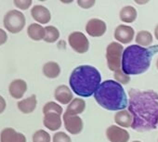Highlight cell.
Instances as JSON below:
<instances>
[{
	"label": "cell",
	"instance_id": "obj_14",
	"mask_svg": "<svg viewBox=\"0 0 158 142\" xmlns=\"http://www.w3.org/2000/svg\"><path fill=\"white\" fill-rule=\"evenodd\" d=\"M9 91L13 99H20L27 91V83L23 79H15L10 84Z\"/></svg>",
	"mask_w": 158,
	"mask_h": 142
},
{
	"label": "cell",
	"instance_id": "obj_30",
	"mask_svg": "<svg viewBox=\"0 0 158 142\" xmlns=\"http://www.w3.org/2000/svg\"><path fill=\"white\" fill-rule=\"evenodd\" d=\"M95 2H96L95 0H86V1H83V0H78L77 4L82 9H90L91 7H93L95 5Z\"/></svg>",
	"mask_w": 158,
	"mask_h": 142
},
{
	"label": "cell",
	"instance_id": "obj_35",
	"mask_svg": "<svg viewBox=\"0 0 158 142\" xmlns=\"http://www.w3.org/2000/svg\"><path fill=\"white\" fill-rule=\"evenodd\" d=\"M156 67H157V70H158V59H157V60H156Z\"/></svg>",
	"mask_w": 158,
	"mask_h": 142
},
{
	"label": "cell",
	"instance_id": "obj_17",
	"mask_svg": "<svg viewBox=\"0 0 158 142\" xmlns=\"http://www.w3.org/2000/svg\"><path fill=\"white\" fill-rule=\"evenodd\" d=\"M36 105H37V99H36L35 95H32L31 97L27 99H23L17 103V106L20 112L25 114L33 112L35 110Z\"/></svg>",
	"mask_w": 158,
	"mask_h": 142
},
{
	"label": "cell",
	"instance_id": "obj_4",
	"mask_svg": "<svg viewBox=\"0 0 158 142\" xmlns=\"http://www.w3.org/2000/svg\"><path fill=\"white\" fill-rule=\"evenodd\" d=\"M94 99L108 111L119 112L127 107V98L123 87L114 80L102 82L94 93Z\"/></svg>",
	"mask_w": 158,
	"mask_h": 142
},
{
	"label": "cell",
	"instance_id": "obj_10",
	"mask_svg": "<svg viewBox=\"0 0 158 142\" xmlns=\"http://www.w3.org/2000/svg\"><path fill=\"white\" fill-rule=\"evenodd\" d=\"M107 30L105 22L100 19H91L88 22L86 25V32L92 37L102 36Z\"/></svg>",
	"mask_w": 158,
	"mask_h": 142
},
{
	"label": "cell",
	"instance_id": "obj_7",
	"mask_svg": "<svg viewBox=\"0 0 158 142\" xmlns=\"http://www.w3.org/2000/svg\"><path fill=\"white\" fill-rule=\"evenodd\" d=\"M70 47L77 53H86L89 48V42L87 36L81 32H73L68 36Z\"/></svg>",
	"mask_w": 158,
	"mask_h": 142
},
{
	"label": "cell",
	"instance_id": "obj_19",
	"mask_svg": "<svg viewBox=\"0 0 158 142\" xmlns=\"http://www.w3.org/2000/svg\"><path fill=\"white\" fill-rule=\"evenodd\" d=\"M86 109V101L83 99H73L66 109V113L69 115H77L82 113Z\"/></svg>",
	"mask_w": 158,
	"mask_h": 142
},
{
	"label": "cell",
	"instance_id": "obj_6",
	"mask_svg": "<svg viewBox=\"0 0 158 142\" xmlns=\"http://www.w3.org/2000/svg\"><path fill=\"white\" fill-rule=\"evenodd\" d=\"M124 47L120 43L112 42L106 48V60L110 71L116 72L122 69V57Z\"/></svg>",
	"mask_w": 158,
	"mask_h": 142
},
{
	"label": "cell",
	"instance_id": "obj_36",
	"mask_svg": "<svg viewBox=\"0 0 158 142\" xmlns=\"http://www.w3.org/2000/svg\"><path fill=\"white\" fill-rule=\"evenodd\" d=\"M63 3H71L72 1H62Z\"/></svg>",
	"mask_w": 158,
	"mask_h": 142
},
{
	"label": "cell",
	"instance_id": "obj_13",
	"mask_svg": "<svg viewBox=\"0 0 158 142\" xmlns=\"http://www.w3.org/2000/svg\"><path fill=\"white\" fill-rule=\"evenodd\" d=\"M0 142H26V137L23 133L17 132L14 128L7 127L0 133Z\"/></svg>",
	"mask_w": 158,
	"mask_h": 142
},
{
	"label": "cell",
	"instance_id": "obj_1",
	"mask_svg": "<svg viewBox=\"0 0 158 142\" xmlns=\"http://www.w3.org/2000/svg\"><path fill=\"white\" fill-rule=\"evenodd\" d=\"M128 95V112L133 116L132 129L138 132L155 129L158 124V94L152 90L131 88Z\"/></svg>",
	"mask_w": 158,
	"mask_h": 142
},
{
	"label": "cell",
	"instance_id": "obj_2",
	"mask_svg": "<svg viewBox=\"0 0 158 142\" xmlns=\"http://www.w3.org/2000/svg\"><path fill=\"white\" fill-rule=\"evenodd\" d=\"M158 52V45L143 47L138 45L127 47L122 57V71L127 75L145 73L151 65L154 54Z\"/></svg>",
	"mask_w": 158,
	"mask_h": 142
},
{
	"label": "cell",
	"instance_id": "obj_22",
	"mask_svg": "<svg viewBox=\"0 0 158 142\" xmlns=\"http://www.w3.org/2000/svg\"><path fill=\"white\" fill-rule=\"evenodd\" d=\"M120 20L127 23H131L137 19V10L132 6H126L120 10Z\"/></svg>",
	"mask_w": 158,
	"mask_h": 142
},
{
	"label": "cell",
	"instance_id": "obj_28",
	"mask_svg": "<svg viewBox=\"0 0 158 142\" xmlns=\"http://www.w3.org/2000/svg\"><path fill=\"white\" fill-rule=\"evenodd\" d=\"M53 142H72V139L66 133L57 132L53 136Z\"/></svg>",
	"mask_w": 158,
	"mask_h": 142
},
{
	"label": "cell",
	"instance_id": "obj_24",
	"mask_svg": "<svg viewBox=\"0 0 158 142\" xmlns=\"http://www.w3.org/2000/svg\"><path fill=\"white\" fill-rule=\"evenodd\" d=\"M45 38L44 41L47 43H54L60 38L59 30L52 25H48L45 27Z\"/></svg>",
	"mask_w": 158,
	"mask_h": 142
},
{
	"label": "cell",
	"instance_id": "obj_27",
	"mask_svg": "<svg viewBox=\"0 0 158 142\" xmlns=\"http://www.w3.org/2000/svg\"><path fill=\"white\" fill-rule=\"evenodd\" d=\"M114 79L119 84H128L130 82V76L126 75L122 69L114 72Z\"/></svg>",
	"mask_w": 158,
	"mask_h": 142
},
{
	"label": "cell",
	"instance_id": "obj_8",
	"mask_svg": "<svg viewBox=\"0 0 158 142\" xmlns=\"http://www.w3.org/2000/svg\"><path fill=\"white\" fill-rule=\"evenodd\" d=\"M63 123L65 129L72 135L80 134L83 130V121L78 115H69L63 113Z\"/></svg>",
	"mask_w": 158,
	"mask_h": 142
},
{
	"label": "cell",
	"instance_id": "obj_33",
	"mask_svg": "<svg viewBox=\"0 0 158 142\" xmlns=\"http://www.w3.org/2000/svg\"><path fill=\"white\" fill-rule=\"evenodd\" d=\"M154 35H155V38L158 40V24L156 25V27L154 29Z\"/></svg>",
	"mask_w": 158,
	"mask_h": 142
},
{
	"label": "cell",
	"instance_id": "obj_16",
	"mask_svg": "<svg viewBox=\"0 0 158 142\" xmlns=\"http://www.w3.org/2000/svg\"><path fill=\"white\" fill-rule=\"evenodd\" d=\"M54 98L58 102L61 104H70L71 101L73 99V92L65 85H60L55 89Z\"/></svg>",
	"mask_w": 158,
	"mask_h": 142
},
{
	"label": "cell",
	"instance_id": "obj_32",
	"mask_svg": "<svg viewBox=\"0 0 158 142\" xmlns=\"http://www.w3.org/2000/svg\"><path fill=\"white\" fill-rule=\"evenodd\" d=\"M7 108V102H6V99L0 95V114L3 113L5 112Z\"/></svg>",
	"mask_w": 158,
	"mask_h": 142
},
{
	"label": "cell",
	"instance_id": "obj_9",
	"mask_svg": "<svg viewBox=\"0 0 158 142\" xmlns=\"http://www.w3.org/2000/svg\"><path fill=\"white\" fill-rule=\"evenodd\" d=\"M106 136L110 142H127L129 134L126 129L120 128L117 125H111L106 130Z\"/></svg>",
	"mask_w": 158,
	"mask_h": 142
},
{
	"label": "cell",
	"instance_id": "obj_34",
	"mask_svg": "<svg viewBox=\"0 0 158 142\" xmlns=\"http://www.w3.org/2000/svg\"><path fill=\"white\" fill-rule=\"evenodd\" d=\"M137 4H146L148 1H135Z\"/></svg>",
	"mask_w": 158,
	"mask_h": 142
},
{
	"label": "cell",
	"instance_id": "obj_37",
	"mask_svg": "<svg viewBox=\"0 0 158 142\" xmlns=\"http://www.w3.org/2000/svg\"><path fill=\"white\" fill-rule=\"evenodd\" d=\"M133 142H141V141H139V140H135V141H133Z\"/></svg>",
	"mask_w": 158,
	"mask_h": 142
},
{
	"label": "cell",
	"instance_id": "obj_31",
	"mask_svg": "<svg viewBox=\"0 0 158 142\" xmlns=\"http://www.w3.org/2000/svg\"><path fill=\"white\" fill-rule=\"evenodd\" d=\"M8 41V34L3 30L2 28H0V46L4 45Z\"/></svg>",
	"mask_w": 158,
	"mask_h": 142
},
{
	"label": "cell",
	"instance_id": "obj_15",
	"mask_svg": "<svg viewBox=\"0 0 158 142\" xmlns=\"http://www.w3.org/2000/svg\"><path fill=\"white\" fill-rule=\"evenodd\" d=\"M60 113L51 112H47L44 114L43 124L46 128L49 129L50 131H56L60 128L61 126V119H60Z\"/></svg>",
	"mask_w": 158,
	"mask_h": 142
},
{
	"label": "cell",
	"instance_id": "obj_29",
	"mask_svg": "<svg viewBox=\"0 0 158 142\" xmlns=\"http://www.w3.org/2000/svg\"><path fill=\"white\" fill-rule=\"evenodd\" d=\"M13 2H14V5L16 8L23 10L29 9L33 3L32 0H14Z\"/></svg>",
	"mask_w": 158,
	"mask_h": 142
},
{
	"label": "cell",
	"instance_id": "obj_12",
	"mask_svg": "<svg viewBox=\"0 0 158 142\" xmlns=\"http://www.w3.org/2000/svg\"><path fill=\"white\" fill-rule=\"evenodd\" d=\"M31 15L35 21L40 24H47L51 20V14L49 10L42 5H35L31 10Z\"/></svg>",
	"mask_w": 158,
	"mask_h": 142
},
{
	"label": "cell",
	"instance_id": "obj_21",
	"mask_svg": "<svg viewBox=\"0 0 158 142\" xmlns=\"http://www.w3.org/2000/svg\"><path fill=\"white\" fill-rule=\"evenodd\" d=\"M43 74L48 78H57L60 74V67L55 61H48L43 66Z\"/></svg>",
	"mask_w": 158,
	"mask_h": 142
},
{
	"label": "cell",
	"instance_id": "obj_18",
	"mask_svg": "<svg viewBox=\"0 0 158 142\" xmlns=\"http://www.w3.org/2000/svg\"><path fill=\"white\" fill-rule=\"evenodd\" d=\"M114 122L125 128H127L132 125L133 123V116L127 110L119 111L114 115Z\"/></svg>",
	"mask_w": 158,
	"mask_h": 142
},
{
	"label": "cell",
	"instance_id": "obj_20",
	"mask_svg": "<svg viewBox=\"0 0 158 142\" xmlns=\"http://www.w3.org/2000/svg\"><path fill=\"white\" fill-rule=\"evenodd\" d=\"M45 34V28L38 23H31L27 28V34L34 41L44 40Z\"/></svg>",
	"mask_w": 158,
	"mask_h": 142
},
{
	"label": "cell",
	"instance_id": "obj_5",
	"mask_svg": "<svg viewBox=\"0 0 158 142\" xmlns=\"http://www.w3.org/2000/svg\"><path fill=\"white\" fill-rule=\"evenodd\" d=\"M3 23L8 32L11 34H18L23 30L26 20L23 12L17 10H11L6 13Z\"/></svg>",
	"mask_w": 158,
	"mask_h": 142
},
{
	"label": "cell",
	"instance_id": "obj_3",
	"mask_svg": "<svg viewBox=\"0 0 158 142\" xmlns=\"http://www.w3.org/2000/svg\"><path fill=\"white\" fill-rule=\"evenodd\" d=\"M101 81L102 76L98 69L90 65H81L72 72L69 84L76 95L89 98L96 92L102 84Z\"/></svg>",
	"mask_w": 158,
	"mask_h": 142
},
{
	"label": "cell",
	"instance_id": "obj_23",
	"mask_svg": "<svg viewBox=\"0 0 158 142\" xmlns=\"http://www.w3.org/2000/svg\"><path fill=\"white\" fill-rule=\"evenodd\" d=\"M136 43L140 47H147L152 43V35L148 31H140L136 35Z\"/></svg>",
	"mask_w": 158,
	"mask_h": 142
},
{
	"label": "cell",
	"instance_id": "obj_11",
	"mask_svg": "<svg viewBox=\"0 0 158 142\" xmlns=\"http://www.w3.org/2000/svg\"><path fill=\"white\" fill-rule=\"evenodd\" d=\"M134 29L128 25H118L114 30V38L122 43V44H128L134 38Z\"/></svg>",
	"mask_w": 158,
	"mask_h": 142
},
{
	"label": "cell",
	"instance_id": "obj_26",
	"mask_svg": "<svg viewBox=\"0 0 158 142\" xmlns=\"http://www.w3.org/2000/svg\"><path fill=\"white\" fill-rule=\"evenodd\" d=\"M59 112V113L61 114L63 112V109L58 103H56L54 101H48L43 107V113L46 114L47 112Z\"/></svg>",
	"mask_w": 158,
	"mask_h": 142
},
{
	"label": "cell",
	"instance_id": "obj_25",
	"mask_svg": "<svg viewBox=\"0 0 158 142\" xmlns=\"http://www.w3.org/2000/svg\"><path fill=\"white\" fill-rule=\"evenodd\" d=\"M50 135L43 130H37L34 135H33V142H50Z\"/></svg>",
	"mask_w": 158,
	"mask_h": 142
}]
</instances>
